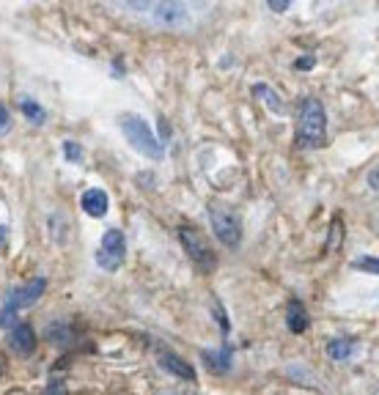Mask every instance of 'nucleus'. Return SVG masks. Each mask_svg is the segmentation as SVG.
<instances>
[{"instance_id":"nucleus-23","label":"nucleus","mask_w":379,"mask_h":395,"mask_svg":"<svg viewBox=\"0 0 379 395\" xmlns=\"http://www.w3.org/2000/svg\"><path fill=\"white\" fill-rule=\"evenodd\" d=\"M11 127V115H8V110L0 105V132H6Z\"/></svg>"},{"instance_id":"nucleus-13","label":"nucleus","mask_w":379,"mask_h":395,"mask_svg":"<svg viewBox=\"0 0 379 395\" xmlns=\"http://www.w3.org/2000/svg\"><path fill=\"white\" fill-rule=\"evenodd\" d=\"M352 349H354V343L349 338H335L327 343V357L330 360H347V357H352Z\"/></svg>"},{"instance_id":"nucleus-19","label":"nucleus","mask_w":379,"mask_h":395,"mask_svg":"<svg viewBox=\"0 0 379 395\" xmlns=\"http://www.w3.org/2000/svg\"><path fill=\"white\" fill-rule=\"evenodd\" d=\"M63 154H66V160H72V162H80V145L77 143H63Z\"/></svg>"},{"instance_id":"nucleus-14","label":"nucleus","mask_w":379,"mask_h":395,"mask_svg":"<svg viewBox=\"0 0 379 395\" xmlns=\"http://www.w3.org/2000/svg\"><path fill=\"white\" fill-rule=\"evenodd\" d=\"M256 96L264 99V102L272 108V113H283V105H281V99L272 93V88H269V85H256Z\"/></svg>"},{"instance_id":"nucleus-2","label":"nucleus","mask_w":379,"mask_h":395,"mask_svg":"<svg viewBox=\"0 0 379 395\" xmlns=\"http://www.w3.org/2000/svg\"><path fill=\"white\" fill-rule=\"evenodd\" d=\"M118 124H121V132H124V138L132 143V148H138L143 157L160 160V157L165 154V151H162V143L154 138L151 127H148L141 115L124 113L121 118H118Z\"/></svg>"},{"instance_id":"nucleus-6","label":"nucleus","mask_w":379,"mask_h":395,"mask_svg":"<svg viewBox=\"0 0 379 395\" xmlns=\"http://www.w3.org/2000/svg\"><path fill=\"white\" fill-rule=\"evenodd\" d=\"M44 288H47V280L44 278H33L30 283H25V285H20L17 291H11L8 294V302L20 311V308H28V305H33L41 294H44Z\"/></svg>"},{"instance_id":"nucleus-8","label":"nucleus","mask_w":379,"mask_h":395,"mask_svg":"<svg viewBox=\"0 0 379 395\" xmlns=\"http://www.w3.org/2000/svg\"><path fill=\"white\" fill-rule=\"evenodd\" d=\"M154 17L165 25H184L187 22V8L181 0H160L154 6Z\"/></svg>"},{"instance_id":"nucleus-26","label":"nucleus","mask_w":379,"mask_h":395,"mask_svg":"<svg viewBox=\"0 0 379 395\" xmlns=\"http://www.w3.org/2000/svg\"><path fill=\"white\" fill-rule=\"evenodd\" d=\"M63 393H66V390H63V384H60V382H53V384L47 387V393L44 395H63Z\"/></svg>"},{"instance_id":"nucleus-11","label":"nucleus","mask_w":379,"mask_h":395,"mask_svg":"<svg viewBox=\"0 0 379 395\" xmlns=\"http://www.w3.org/2000/svg\"><path fill=\"white\" fill-rule=\"evenodd\" d=\"M83 212L91 217H105L108 214V195L102 190H86L83 193Z\"/></svg>"},{"instance_id":"nucleus-16","label":"nucleus","mask_w":379,"mask_h":395,"mask_svg":"<svg viewBox=\"0 0 379 395\" xmlns=\"http://www.w3.org/2000/svg\"><path fill=\"white\" fill-rule=\"evenodd\" d=\"M20 321H17V308L11 302H6V308L0 311V330H14Z\"/></svg>"},{"instance_id":"nucleus-24","label":"nucleus","mask_w":379,"mask_h":395,"mask_svg":"<svg viewBox=\"0 0 379 395\" xmlns=\"http://www.w3.org/2000/svg\"><path fill=\"white\" fill-rule=\"evenodd\" d=\"M127 3H129L135 11H146L148 6H151V0H127Z\"/></svg>"},{"instance_id":"nucleus-9","label":"nucleus","mask_w":379,"mask_h":395,"mask_svg":"<svg viewBox=\"0 0 379 395\" xmlns=\"http://www.w3.org/2000/svg\"><path fill=\"white\" fill-rule=\"evenodd\" d=\"M160 368L168 370V373H174V376H179V379H184V382H195V368L190 365L187 360L176 357V354H162V357H160Z\"/></svg>"},{"instance_id":"nucleus-15","label":"nucleus","mask_w":379,"mask_h":395,"mask_svg":"<svg viewBox=\"0 0 379 395\" xmlns=\"http://www.w3.org/2000/svg\"><path fill=\"white\" fill-rule=\"evenodd\" d=\"M341 239H344V223L341 220H333V231L327 236V250H341Z\"/></svg>"},{"instance_id":"nucleus-22","label":"nucleus","mask_w":379,"mask_h":395,"mask_svg":"<svg viewBox=\"0 0 379 395\" xmlns=\"http://www.w3.org/2000/svg\"><path fill=\"white\" fill-rule=\"evenodd\" d=\"M266 3H269V8H272V11H278V14H281V11H286V8L292 6V0H266Z\"/></svg>"},{"instance_id":"nucleus-3","label":"nucleus","mask_w":379,"mask_h":395,"mask_svg":"<svg viewBox=\"0 0 379 395\" xmlns=\"http://www.w3.org/2000/svg\"><path fill=\"white\" fill-rule=\"evenodd\" d=\"M179 242H181V247H184V253L190 255V261L201 269V272H214V266H217V258H214V250L209 247V242L204 239V233L201 231H195V228H179Z\"/></svg>"},{"instance_id":"nucleus-20","label":"nucleus","mask_w":379,"mask_h":395,"mask_svg":"<svg viewBox=\"0 0 379 395\" xmlns=\"http://www.w3.org/2000/svg\"><path fill=\"white\" fill-rule=\"evenodd\" d=\"M314 56H308V58H300L297 63H294V69H300V72H308V69H314Z\"/></svg>"},{"instance_id":"nucleus-12","label":"nucleus","mask_w":379,"mask_h":395,"mask_svg":"<svg viewBox=\"0 0 379 395\" xmlns=\"http://www.w3.org/2000/svg\"><path fill=\"white\" fill-rule=\"evenodd\" d=\"M286 324H289V330H292L294 335H302L308 330V313L302 308V302H297V299L289 302V308H286Z\"/></svg>"},{"instance_id":"nucleus-5","label":"nucleus","mask_w":379,"mask_h":395,"mask_svg":"<svg viewBox=\"0 0 379 395\" xmlns=\"http://www.w3.org/2000/svg\"><path fill=\"white\" fill-rule=\"evenodd\" d=\"M124 253H127V245H124V233L121 231H108L102 236V247L96 250V264L105 269V272H116L118 266L124 264Z\"/></svg>"},{"instance_id":"nucleus-1","label":"nucleus","mask_w":379,"mask_h":395,"mask_svg":"<svg viewBox=\"0 0 379 395\" xmlns=\"http://www.w3.org/2000/svg\"><path fill=\"white\" fill-rule=\"evenodd\" d=\"M324 132H327V115L321 108L319 99H305L300 115H297V143L302 148H314L324 143Z\"/></svg>"},{"instance_id":"nucleus-10","label":"nucleus","mask_w":379,"mask_h":395,"mask_svg":"<svg viewBox=\"0 0 379 395\" xmlns=\"http://www.w3.org/2000/svg\"><path fill=\"white\" fill-rule=\"evenodd\" d=\"M201 357H204V365L212 373H229L231 370V351L229 349H204Z\"/></svg>"},{"instance_id":"nucleus-18","label":"nucleus","mask_w":379,"mask_h":395,"mask_svg":"<svg viewBox=\"0 0 379 395\" xmlns=\"http://www.w3.org/2000/svg\"><path fill=\"white\" fill-rule=\"evenodd\" d=\"M352 266H354V269H360V272H371V275H379V258H357Z\"/></svg>"},{"instance_id":"nucleus-7","label":"nucleus","mask_w":379,"mask_h":395,"mask_svg":"<svg viewBox=\"0 0 379 395\" xmlns=\"http://www.w3.org/2000/svg\"><path fill=\"white\" fill-rule=\"evenodd\" d=\"M8 346H11L20 357H30V354L36 351V332H33V327L20 321V324L11 330V335H8Z\"/></svg>"},{"instance_id":"nucleus-4","label":"nucleus","mask_w":379,"mask_h":395,"mask_svg":"<svg viewBox=\"0 0 379 395\" xmlns=\"http://www.w3.org/2000/svg\"><path fill=\"white\" fill-rule=\"evenodd\" d=\"M209 220H212V231H214V236H217V239H220L229 250H233V247L242 242V226H239L236 214L229 212L226 206L212 203V206H209Z\"/></svg>"},{"instance_id":"nucleus-17","label":"nucleus","mask_w":379,"mask_h":395,"mask_svg":"<svg viewBox=\"0 0 379 395\" xmlns=\"http://www.w3.org/2000/svg\"><path fill=\"white\" fill-rule=\"evenodd\" d=\"M20 108H23V113L28 115L33 124H41V121H44V110H41V108H39L36 102H30V99H23V102H20Z\"/></svg>"},{"instance_id":"nucleus-21","label":"nucleus","mask_w":379,"mask_h":395,"mask_svg":"<svg viewBox=\"0 0 379 395\" xmlns=\"http://www.w3.org/2000/svg\"><path fill=\"white\" fill-rule=\"evenodd\" d=\"M214 318L223 324V332H229V318H226V311H223V305H214Z\"/></svg>"},{"instance_id":"nucleus-27","label":"nucleus","mask_w":379,"mask_h":395,"mask_svg":"<svg viewBox=\"0 0 379 395\" xmlns=\"http://www.w3.org/2000/svg\"><path fill=\"white\" fill-rule=\"evenodd\" d=\"M6 239H8V231H6V226H0V250H3V245H6Z\"/></svg>"},{"instance_id":"nucleus-25","label":"nucleus","mask_w":379,"mask_h":395,"mask_svg":"<svg viewBox=\"0 0 379 395\" xmlns=\"http://www.w3.org/2000/svg\"><path fill=\"white\" fill-rule=\"evenodd\" d=\"M368 187H371V190H379V168H374L368 173Z\"/></svg>"}]
</instances>
